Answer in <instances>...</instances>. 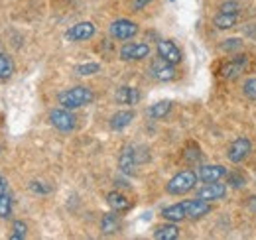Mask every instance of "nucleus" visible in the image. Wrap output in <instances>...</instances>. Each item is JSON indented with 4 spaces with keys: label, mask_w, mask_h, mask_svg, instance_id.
Wrapping results in <instances>:
<instances>
[{
    "label": "nucleus",
    "mask_w": 256,
    "mask_h": 240,
    "mask_svg": "<svg viewBox=\"0 0 256 240\" xmlns=\"http://www.w3.org/2000/svg\"><path fill=\"white\" fill-rule=\"evenodd\" d=\"M95 94L93 90L85 85H77V87H71V89H65L58 94V102L64 106V108H81V106H87L89 102H93Z\"/></svg>",
    "instance_id": "obj_1"
},
{
    "label": "nucleus",
    "mask_w": 256,
    "mask_h": 240,
    "mask_svg": "<svg viewBox=\"0 0 256 240\" xmlns=\"http://www.w3.org/2000/svg\"><path fill=\"white\" fill-rule=\"evenodd\" d=\"M226 176V170L223 166H201L197 172V178L203 183H211V181H219Z\"/></svg>",
    "instance_id": "obj_14"
},
{
    "label": "nucleus",
    "mask_w": 256,
    "mask_h": 240,
    "mask_svg": "<svg viewBox=\"0 0 256 240\" xmlns=\"http://www.w3.org/2000/svg\"><path fill=\"white\" fill-rule=\"evenodd\" d=\"M170 110H172V102H170V100H160V102H156V104L150 106L148 114H150L152 118L160 120V118H164V116H168Z\"/></svg>",
    "instance_id": "obj_22"
},
{
    "label": "nucleus",
    "mask_w": 256,
    "mask_h": 240,
    "mask_svg": "<svg viewBox=\"0 0 256 240\" xmlns=\"http://www.w3.org/2000/svg\"><path fill=\"white\" fill-rule=\"evenodd\" d=\"M219 10L223 14H236L238 12V2L236 0H224L223 4L219 6Z\"/></svg>",
    "instance_id": "obj_28"
},
{
    "label": "nucleus",
    "mask_w": 256,
    "mask_h": 240,
    "mask_svg": "<svg viewBox=\"0 0 256 240\" xmlns=\"http://www.w3.org/2000/svg\"><path fill=\"white\" fill-rule=\"evenodd\" d=\"M154 238L156 240H176L180 238V228L168 220V224H162L154 230Z\"/></svg>",
    "instance_id": "obj_19"
},
{
    "label": "nucleus",
    "mask_w": 256,
    "mask_h": 240,
    "mask_svg": "<svg viewBox=\"0 0 256 240\" xmlns=\"http://www.w3.org/2000/svg\"><path fill=\"white\" fill-rule=\"evenodd\" d=\"M26 234H28V226H26V222H24V220H14L10 238L12 240H24L26 238Z\"/></svg>",
    "instance_id": "obj_24"
},
{
    "label": "nucleus",
    "mask_w": 256,
    "mask_h": 240,
    "mask_svg": "<svg viewBox=\"0 0 256 240\" xmlns=\"http://www.w3.org/2000/svg\"><path fill=\"white\" fill-rule=\"evenodd\" d=\"M184 209H186L188 218H201V216L211 212V203L197 197V199H192V201H184Z\"/></svg>",
    "instance_id": "obj_12"
},
{
    "label": "nucleus",
    "mask_w": 256,
    "mask_h": 240,
    "mask_svg": "<svg viewBox=\"0 0 256 240\" xmlns=\"http://www.w3.org/2000/svg\"><path fill=\"white\" fill-rule=\"evenodd\" d=\"M100 230H102V234H114V232L120 230V216L116 214V210L106 212V214L102 216V220H100Z\"/></svg>",
    "instance_id": "obj_16"
},
{
    "label": "nucleus",
    "mask_w": 256,
    "mask_h": 240,
    "mask_svg": "<svg viewBox=\"0 0 256 240\" xmlns=\"http://www.w3.org/2000/svg\"><path fill=\"white\" fill-rule=\"evenodd\" d=\"M242 92H244V96H246V98H250V100H256V77H254V79H248V81L244 83V87H242Z\"/></svg>",
    "instance_id": "obj_27"
},
{
    "label": "nucleus",
    "mask_w": 256,
    "mask_h": 240,
    "mask_svg": "<svg viewBox=\"0 0 256 240\" xmlns=\"http://www.w3.org/2000/svg\"><path fill=\"white\" fill-rule=\"evenodd\" d=\"M228 183H232V187H240V185L246 183V180L242 176H238V174H230L228 176Z\"/></svg>",
    "instance_id": "obj_31"
},
{
    "label": "nucleus",
    "mask_w": 256,
    "mask_h": 240,
    "mask_svg": "<svg viewBox=\"0 0 256 240\" xmlns=\"http://www.w3.org/2000/svg\"><path fill=\"white\" fill-rule=\"evenodd\" d=\"M197 174L192 172V170H184V172H180V174H176L172 180L168 181V185H166V191L170 193V195H186V193H190L195 189V185H197Z\"/></svg>",
    "instance_id": "obj_2"
},
{
    "label": "nucleus",
    "mask_w": 256,
    "mask_h": 240,
    "mask_svg": "<svg viewBox=\"0 0 256 240\" xmlns=\"http://www.w3.org/2000/svg\"><path fill=\"white\" fill-rule=\"evenodd\" d=\"M236 14H223V12H219V16H215V20H213V24L219 28V30H228V28H234L236 26Z\"/></svg>",
    "instance_id": "obj_21"
},
{
    "label": "nucleus",
    "mask_w": 256,
    "mask_h": 240,
    "mask_svg": "<svg viewBox=\"0 0 256 240\" xmlns=\"http://www.w3.org/2000/svg\"><path fill=\"white\" fill-rule=\"evenodd\" d=\"M162 216L166 220H170V222H180V220L188 218L186 216V209H184V203H176V205L166 207V209L162 210Z\"/></svg>",
    "instance_id": "obj_20"
},
{
    "label": "nucleus",
    "mask_w": 256,
    "mask_h": 240,
    "mask_svg": "<svg viewBox=\"0 0 256 240\" xmlns=\"http://www.w3.org/2000/svg\"><path fill=\"white\" fill-rule=\"evenodd\" d=\"M114 98H116V102H120V104H128V106H132V104H136L138 100H140V90L136 89V87H118L116 92H114Z\"/></svg>",
    "instance_id": "obj_15"
},
{
    "label": "nucleus",
    "mask_w": 256,
    "mask_h": 240,
    "mask_svg": "<svg viewBox=\"0 0 256 240\" xmlns=\"http://www.w3.org/2000/svg\"><path fill=\"white\" fill-rule=\"evenodd\" d=\"M150 2H152V0H134L132 8H134V10H142V8H144V6H148Z\"/></svg>",
    "instance_id": "obj_32"
},
{
    "label": "nucleus",
    "mask_w": 256,
    "mask_h": 240,
    "mask_svg": "<svg viewBox=\"0 0 256 240\" xmlns=\"http://www.w3.org/2000/svg\"><path fill=\"white\" fill-rule=\"evenodd\" d=\"M10 214H12V199L6 191L0 195V218H10Z\"/></svg>",
    "instance_id": "obj_25"
},
{
    "label": "nucleus",
    "mask_w": 256,
    "mask_h": 240,
    "mask_svg": "<svg viewBox=\"0 0 256 240\" xmlns=\"http://www.w3.org/2000/svg\"><path fill=\"white\" fill-rule=\"evenodd\" d=\"M150 56V46L142 42H130L120 48V60L124 61H140Z\"/></svg>",
    "instance_id": "obj_7"
},
{
    "label": "nucleus",
    "mask_w": 256,
    "mask_h": 240,
    "mask_svg": "<svg viewBox=\"0 0 256 240\" xmlns=\"http://www.w3.org/2000/svg\"><path fill=\"white\" fill-rule=\"evenodd\" d=\"M106 203H108L110 209L116 210V212H124V210H128L130 205H132L126 197H124L122 193H118V191H110V193L106 195Z\"/></svg>",
    "instance_id": "obj_17"
},
{
    "label": "nucleus",
    "mask_w": 256,
    "mask_h": 240,
    "mask_svg": "<svg viewBox=\"0 0 256 240\" xmlns=\"http://www.w3.org/2000/svg\"><path fill=\"white\" fill-rule=\"evenodd\" d=\"M136 146H126L122 154H120V160H118V168L124 176H134L136 174V168L140 162H144L146 158H140V152H136Z\"/></svg>",
    "instance_id": "obj_4"
},
{
    "label": "nucleus",
    "mask_w": 256,
    "mask_h": 240,
    "mask_svg": "<svg viewBox=\"0 0 256 240\" xmlns=\"http://www.w3.org/2000/svg\"><path fill=\"white\" fill-rule=\"evenodd\" d=\"M134 120V112L132 110H118L110 116V128L112 130H124L130 126V122Z\"/></svg>",
    "instance_id": "obj_18"
},
{
    "label": "nucleus",
    "mask_w": 256,
    "mask_h": 240,
    "mask_svg": "<svg viewBox=\"0 0 256 240\" xmlns=\"http://www.w3.org/2000/svg\"><path fill=\"white\" fill-rule=\"evenodd\" d=\"M108 32L114 40H120V42H126V40H132L136 34H138V26L132 22V20H126V18H118L114 20L110 26H108Z\"/></svg>",
    "instance_id": "obj_5"
},
{
    "label": "nucleus",
    "mask_w": 256,
    "mask_h": 240,
    "mask_svg": "<svg viewBox=\"0 0 256 240\" xmlns=\"http://www.w3.org/2000/svg\"><path fill=\"white\" fill-rule=\"evenodd\" d=\"M224 195H226V185L219 183V181L205 183V187H201V189L197 191V197L203 199V201H209V203L221 201V199H224Z\"/></svg>",
    "instance_id": "obj_10"
},
{
    "label": "nucleus",
    "mask_w": 256,
    "mask_h": 240,
    "mask_svg": "<svg viewBox=\"0 0 256 240\" xmlns=\"http://www.w3.org/2000/svg\"><path fill=\"white\" fill-rule=\"evenodd\" d=\"M50 122L60 132H71L77 126V118H75V114L69 108H54L50 112Z\"/></svg>",
    "instance_id": "obj_3"
},
{
    "label": "nucleus",
    "mask_w": 256,
    "mask_h": 240,
    "mask_svg": "<svg viewBox=\"0 0 256 240\" xmlns=\"http://www.w3.org/2000/svg\"><path fill=\"white\" fill-rule=\"evenodd\" d=\"M98 71H100V65H98V63H83V65H77V67H75V73H77V75H83V77L95 75Z\"/></svg>",
    "instance_id": "obj_26"
},
{
    "label": "nucleus",
    "mask_w": 256,
    "mask_h": 240,
    "mask_svg": "<svg viewBox=\"0 0 256 240\" xmlns=\"http://www.w3.org/2000/svg\"><path fill=\"white\" fill-rule=\"evenodd\" d=\"M250 152H252V142H250L248 138L240 136V138H236L234 142H230V146H228V150H226V158H228L232 164H240L242 160L248 158Z\"/></svg>",
    "instance_id": "obj_6"
},
{
    "label": "nucleus",
    "mask_w": 256,
    "mask_h": 240,
    "mask_svg": "<svg viewBox=\"0 0 256 240\" xmlns=\"http://www.w3.org/2000/svg\"><path fill=\"white\" fill-rule=\"evenodd\" d=\"M30 189H32L34 193H40V195H46V193L52 191V189H50L48 185H44L42 181H32V183H30Z\"/></svg>",
    "instance_id": "obj_30"
},
{
    "label": "nucleus",
    "mask_w": 256,
    "mask_h": 240,
    "mask_svg": "<svg viewBox=\"0 0 256 240\" xmlns=\"http://www.w3.org/2000/svg\"><path fill=\"white\" fill-rule=\"evenodd\" d=\"M95 32L96 28L93 22H79L65 32V38L69 42H85V40H91L95 36Z\"/></svg>",
    "instance_id": "obj_9"
},
{
    "label": "nucleus",
    "mask_w": 256,
    "mask_h": 240,
    "mask_svg": "<svg viewBox=\"0 0 256 240\" xmlns=\"http://www.w3.org/2000/svg\"><path fill=\"white\" fill-rule=\"evenodd\" d=\"M156 52H158V58L166 60L168 63H172V65H178L182 61L180 48L174 42H170V40H160L158 46H156Z\"/></svg>",
    "instance_id": "obj_11"
},
{
    "label": "nucleus",
    "mask_w": 256,
    "mask_h": 240,
    "mask_svg": "<svg viewBox=\"0 0 256 240\" xmlns=\"http://www.w3.org/2000/svg\"><path fill=\"white\" fill-rule=\"evenodd\" d=\"M150 75L156 79V81H162V83H168V81H174L176 79V67L172 63H168L166 60H158L150 65Z\"/></svg>",
    "instance_id": "obj_8"
},
{
    "label": "nucleus",
    "mask_w": 256,
    "mask_h": 240,
    "mask_svg": "<svg viewBox=\"0 0 256 240\" xmlns=\"http://www.w3.org/2000/svg\"><path fill=\"white\" fill-rule=\"evenodd\" d=\"M246 65H248V58H246V56H236V58H232V60L223 67V77L224 79H236L240 73H244Z\"/></svg>",
    "instance_id": "obj_13"
},
{
    "label": "nucleus",
    "mask_w": 256,
    "mask_h": 240,
    "mask_svg": "<svg viewBox=\"0 0 256 240\" xmlns=\"http://www.w3.org/2000/svg\"><path fill=\"white\" fill-rule=\"evenodd\" d=\"M242 48V42L238 38H232V40H224L223 50L224 52H234V50H240Z\"/></svg>",
    "instance_id": "obj_29"
},
{
    "label": "nucleus",
    "mask_w": 256,
    "mask_h": 240,
    "mask_svg": "<svg viewBox=\"0 0 256 240\" xmlns=\"http://www.w3.org/2000/svg\"><path fill=\"white\" fill-rule=\"evenodd\" d=\"M14 73V61L10 56L0 54V79H10Z\"/></svg>",
    "instance_id": "obj_23"
},
{
    "label": "nucleus",
    "mask_w": 256,
    "mask_h": 240,
    "mask_svg": "<svg viewBox=\"0 0 256 240\" xmlns=\"http://www.w3.org/2000/svg\"><path fill=\"white\" fill-rule=\"evenodd\" d=\"M2 193H6V180L0 176V195H2Z\"/></svg>",
    "instance_id": "obj_33"
}]
</instances>
